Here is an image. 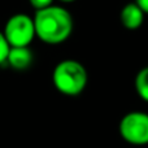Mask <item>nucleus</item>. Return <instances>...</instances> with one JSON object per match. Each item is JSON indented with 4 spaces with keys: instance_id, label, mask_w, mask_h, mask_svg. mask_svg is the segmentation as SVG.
I'll use <instances>...</instances> for the list:
<instances>
[{
    "instance_id": "nucleus-8",
    "label": "nucleus",
    "mask_w": 148,
    "mask_h": 148,
    "mask_svg": "<svg viewBox=\"0 0 148 148\" xmlns=\"http://www.w3.org/2000/svg\"><path fill=\"white\" fill-rule=\"evenodd\" d=\"M9 49H10V46L8 44V42H7V39H5L3 31H0V66L7 64Z\"/></svg>"
},
{
    "instance_id": "nucleus-1",
    "label": "nucleus",
    "mask_w": 148,
    "mask_h": 148,
    "mask_svg": "<svg viewBox=\"0 0 148 148\" xmlns=\"http://www.w3.org/2000/svg\"><path fill=\"white\" fill-rule=\"evenodd\" d=\"M36 38L48 46H59L70 38L74 30L73 14L65 7L53 4L34 14Z\"/></svg>"
},
{
    "instance_id": "nucleus-5",
    "label": "nucleus",
    "mask_w": 148,
    "mask_h": 148,
    "mask_svg": "<svg viewBox=\"0 0 148 148\" xmlns=\"http://www.w3.org/2000/svg\"><path fill=\"white\" fill-rule=\"evenodd\" d=\"M34 61V53L30 47H10L7 65L17 72L27 70Z\"/></svg>"
},
{
    "instance_id": "nucleus-9",
    "label": "nucleus",
    "mask_w": 148,
    "mask_h": 148,
    "mask_svg": "<svg viewBox=\"0 0 148 148\" xmlns=\"http://www.w3.org/2000/svg\"><path fill=\"white\" fill-rule=\"evenodd\" d=\"M27 1L35 10H40V9H44V8H47V7L53 5L56 0H27Z\"/></svg>"
},
{
    "instance_id": "nucleus-11",
    "label": "nucleus",
    "mask_w": 148,
    "mask_h": 148,
    "mask_svg": "<svg viewBox=\"0 0 148 148\" xmlns=\"http://www.w3.org/2000/svg\"><path fill=\"white\" fill-rule=\"evenodd\" d=\"M57 1L62 3V4H70V3H74V1H77V0H57Z\"/></svg>"
},
{
    "instance_id": "nucleus-4",
    "label": "nucleus",
    "mask_w": 148,
    "mask_h": 148,
    "mask_svg": "<svg viewBox=\"0 0 148 148\" xmlns=\"http://www.w3.org/2000/svg\"><path fill=\"white\" fill-rule=\"evenodd\" d=\"M118 133L121 138L131 146H147L148 113L139 110L126 113L118 123Z\"/></svg>"
},
{
    "instance_id": "nucleus-6",
    "label": "nucleus",
    "mask_w": 148,
    "mask_h": 148,
    "mask_svg": "<svg viewBox=\"0 0 148 148\" xmlns=\"http://www.w3.org/2000/svg\"><path fill=\"white\" fill-rule=\"evenodd\" d=\"M144 16L146 13L140 9L135 1L129 3L121 9L120 20L121 23L127 30H138L144 22Z\"/></svg>"
},
{
    "instance_id": "nucleus-10",
    "label": "nucleus",
    "mask_w": 148,
    "mask_h": 148,
    "mask_svg": "<svg viewBox=\"0 0 148 148\" xmlns=\"http://www.w3.org/2000/svg\"><path fill=\"white\" fill-rule=\"evenodd\" d=\"M135 3L140 7V9L143 10L146 14H148V0H135Z\"/></svg>"
},
{
    "instance_id": "nucleus-7",
    "label": "nucleus",
    "mask_w": 148,
    "mask_h": 148,
    "mask_svg": "<svg viewBox=\"0 0 148 148\" xmlns=\"http://www.w3.org/2000/svg\"><path fill=\"white\" fill-rule=\"evenodd\" d=\"M134 86H135L138 96L143 101L148 103V66H144L143 69H140L136 73Z\"/></svg>"
},
{
    "instance_id": "nucleus-3",
    "label": "nucleus",
    "mask_w": 148,
    "mask_h": 148,
    "mask_svg": "<svg viewBox=\"0 0 148 148\" xmlns=\"http://www.w3.org/2000/svg\"><path fill=\"white\" fill-rule=\"evenodd\" d=\"M3 34L10 47H30L36 38L34 16L14 13L4 23Z\"/></svg>"
},
{
    "instance_id": "nucleus-2",
    "label": "nucleus",
    "mask_w": 148,
    "mask_h": 148,
    "mask_svg": "<svg viewBox=\"0 0 148 148\" xmlns=\"http://www.w3.org/2000/svg\"><path fill=\"white\" fill-rule=\"evenodd\" d=\"M53 87L65 96H78L88 83V73L82 62L74 59H65L56 64L52 72Z\"/></svg>"
}]
</instances>
